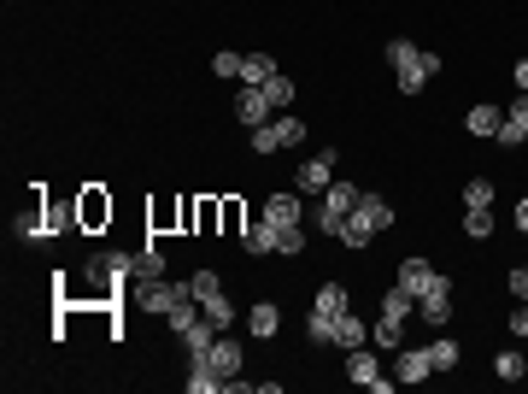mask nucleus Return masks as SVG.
Returning a JSON list of instances; mask_svg holds the SVG:
<instances>
[{
    "instance_id": "nucleus-1",
    "label": "nucleus",
    "mask_w": 528,
    "mask_h": 394,
    "mask_svg": "<svg viewBox=\"0 0 528 394\" xmlns=\"http://www.w3.org/2000/svg\"><path fill=\"white\" fill-rule=\"evenodd\" d=\"M382 230H394V206H387L382 194L364 189V194H358V206H352V218L341 224V241H347V248H370Z\"/></svg>"
},
{
    "instance_id": "nucleus-2",
    "label": "nucleus",
    "mask_w": 528,
    "mask_h": 394,
    "mask_svg": "<svg viewBox=\"0 0 528 394\" xmlns=\"http://www.w3.org/2000/svg\"><path fill=\"white\" fill-rule=\"evenodd\" d=\"M387 59H394V77H399V94H423V83L440 71V54H429V47L417 42H387Z\"/></svg>"
},
{
    "instance_id": "nucleus-3",
    "label": "nucleus",
    "mask_w": 528,
    "mask_h": 394,
    "mask_svg": "<svg viewBox=\"0 0 528 394\" xmlns=\"http://www.w3.org/2000/svg\"><path fill=\"white\" fill-rule=\"evenodd\" d=\"M130 300H135V312L171 318L182 300H194V289H188V282H130Z\"/></svg>"
},
{
    "instance_id": "nucleus-4",
    "label": "nucleus",
    "mask_w": 528,
    "mask_h": 394,
    "mask_svg": "<svg viewBox=\"0 0 528 394\" xmlns=\"http://www.w3.org/2000/svg\"><path fill=\"white\" fill-rule=\"evenodd\" d=\"M358 194H364V189H352V182H341V177H335L329 189H323V201H318V224L329 230V236H341V224L352 218V206H358Z\"/></svg>"
},
{
    "instance_id": "nucleus-5",
    "label": "nucleus",
    "mask_w": 528,
    "mask_h": 394,
    "mask_svg": "<svg viewBox=\"0 0 528 394\" xmlns=\"http://www.w3.org/2000/svg\"><path fill=\"white\" fill-rule=\"evenodd\" d=\"M299 142H306V124H299L294 113H276L270 124L253 130V147H259V153H276V147H299Z\"/></svg>"
},
{
    "instance_id": "nucleus-6",
    "label": "nucleus",
    "mask_w": 528,
    "mask_h": 394,
    "mask_svg": "<svg viewBox=\"0 0 528 394\" xmlns=\"http://www.w3.org/2000/svg\"><path fill=\"white\" fill-rule=\"evenodd\" d=\"M347 377H352V383H358V389H370V394H387V389L399 383V377H382V365H376L370 341H364V348H352V353H347Z\"/></svg>"
},
{
    "instance_id": "nucleus-7",
    "label": "nucleus",
    "mask_w": 528,
    "mask_h": 394,
    "mask_svg": "<svg viewBox=\"0 0 528 394\" xmlns=\"http://www.w3.org/2000/svg\"><path fill=\"white\" fill-rule=\"evenodd\" d=\"M264 224H270V230H294L299 224V218H306V201H299V189H276L270 194V201H264Z\"/></svg>"
},
{
    "instance_id": "nucleus-8",
    "label": "nucleus",
    "mask_w": 528,
    "mask_h": 394,
    "mask_svg": "<svg viewBox=\"0 0 528 394\" xmlns=\"http://www.w3.org/2000/svg\"><path fill=\"white\" fill-rule=\"evenodd\" d=\"M417 318H423L429 330H446V324H452V282H446V277H435V289L417 294Z\"/></svg>"
},
{
    "instance_id": "nucleus-9",
    "label": "nucleus",
    "mask_w": 528,
    "mask_h": 394,
    "mask_svg": "<svg viewBox=\"0 0 528 394\" xmlns=\"http://www.w3.org/2000/svg\"><path fill=\"white\" fill-rule=\"evenodd\" d=\"M235 118H241L247 130H259V124H270L276 118V106H270V94L259 89V83H241V94H235Z\"/></svg>"
},
{
    "instance_id": "nucleus-10",
    "label": "nucleus",
    "mask_w": 528,
    "mask_h": 394,
    "mask_svg": "<svg viewBox=\"0 0 528 394\" xmlns=\"http://www.w3.org/2000/svg\"><path fill=\"white\" fill-rule=\"evenodd\" d=\"M329 182H335V147H323V153H311L306 165H299L294 189H306V194H323Z\"/></svg>"
},
{
    "instance_id": "nucleus-11",
    "label": "nucleus",
    "mask_w": 528,
    "mask_h": 394,
    "mask_svg": "<svg viewBox=\"0 0 528 394\" xmlns=\"http://www.w3.org/2000/svg\"><path fill=\"white\" fill-rule=\"evenodd\" d=\"M194 360H206V365H211V371H218V377H223V383H230V377H235V371H241V341H235V336H218V341H211V348H206V353H194Z\"/></svg>"
},
{
    "instance_id": "nucleus-12",
    "label": "nucleus",
    "mask_w": 528,
    "mask_h": 394,
    "mask_svg": "<svg viewBox=\"0 0 528 394\" xmlns=\"http://www.w3.org/2000/svg\"><path fill=\"white\" fill-rule=\"evenodd\" d=\"M494 142H499V147H523V142H528V94H517V101H511V113H505V124H499Z\"/></svg>"
},
{
    "instance_id": "nucleus-13",
    "label": "nucleus",
    "mask_w": 528,
    "mask_h": 394,
    "mask_svg": "<svg viewBox=\"0 0 528 394\" xmlns=\"http://www.w3.org/2000/svg\"><path fill=\"white\" fill-rule=\"evenodd\" d=\"M370 348H382V353H399V348H406V318L382 312V318L370 324Z\"/></svg>"
},
{
    "instance_id": "nucleus-14",
    "label": "nucleus",
    "mask_w": 528,
    "mask_h": 394,
    "mask_svg": "<svg viewBox=\"0 0 528 394\" xmlns=\"http://www.w3.org/2000/svg\"><path fill=\"white\" fill-rule=\"evenodd\" d=\"M499 124H505V113H499V106H470V113H464V130H470V135H482V142H494V135H499Z\"/></svg>"
},
{
    "instance_id": "nucleus-15",
    "label": "nucleus",
    "mask_w": 528,
    "mask_h": 394,
    "mask_svg": "<svg viewBox=\"0 0 528 394\" xmlns=\"http://www.w3.org/2000/svg\"><path fill=\"white\" fill-rule=\"evenodd\" d=\"M435 277H440V271L429 265V260H406V265H399V289H411V294H429L435 289Z\"/></svg>"
},
{
    "instance_id": "nucleus-16",
    "label": "nucleus",
    "mask_w": 528,
    "mask_h": 394,
    "mask_svg": "<svg viewBox=\"0 0 528 394\" xmlns=\"http://www.w3.org/2000/svg\"><path fill=\"white\" fill-rule=\"evenodd\" d=\"M429 371H435V365H429V348H399V383H429Z\"/></svg>"
},
{
    "instance_id": "nucleus-17",
    "label": "nucleus",
    "mask_w": 528,
    "mask_h": 394,
    "mask_svg": "<svg viewBox=\"0 0 528 394\" xmlns=\"http://www.w3.org/2000/svg\"><path fill=\"white\" fill-rule=\"evenodd\" d=\"M364 341H370V324H364V318H352V312L335 318V348H341V353L364 348Z\"/></svg>"
},
{
    "instance_id": "nucleus-18",
    "label": "nucleus",
    "mask_w": 528,
    "mask_h": 394,
    "mask_svg": "<svg viewBox=\"0 0 528 394\" xmlns=\"http://www.w3.org/2000/svg\"><path fill=\"white\" fill-rule=\"evenodd\" d=\"M247 330H253L259 341H270L276 330H282V312H276V300H259L253 312H247Z\"/></svg>"
},
{
    "instance_id": "nucleus-19",
    "label": "nucleus",
    "mask_w": 528,
    "mask_h": 394,
    "mask_svg": "<svg viewBox=\"0 0 528 394\" xmlns=\"http://www.w3.org/2000/svg\"><path fill=\"white\" fill-rule=\"evenodd\" d=\"M311 312H323V318H341V312H352L347 289H341V282H323V289H318V300H311Z\"/></svg>"
},
{
    "instance_id": "nucleus-20",
    "label": "nucleus",
    "mask_w": 528,
    "mask_h": 394,
    "mask_svg": "<svg viewBox=\"0 0 528 394\" xmlns=\"http://www.w3.org/2000/svg\"><path fill=\"white\" fill-rule=\"evenodd\" d=\"M200 312H206V324H218V330H230L235 324V300H230V294H206V300H200Z\"/></svg>"
},
{
    "instance_id": "nucleus-21",
    "label": "nucleus",
    "mask_w": 528,
    "mask_h": 394,
    "mask_svg": "<svg viewBox=\"0 0 528 394\" xmlns=\"http://www.w3.org/2000/svg\"><path fill=\"white\" fill-rule=\"evenodd\" d=\"M382 312L411 318V312H417V294H411V289H399V282H387V289H382Z\"/></svg>"
},
{
    "instance_id": "nucleus-22",
    "label": "nucleus",
    "mask_w": 528,
    "mask_h": 394,
    "mask_svg": "<svg viewBox=\"0 0 528 394\" xmlns=\"http://www.w3.org/2000/svg\"><path fill=\"white\" fill-rule=\"evenodd\" d=\"M458 360H464V348H458L452 336H435V341H429V365H435V371H452Z\"/></svg>"
},
{
    "instance_id": "nucleus-23",
    "label": "nucleus",
    "mask_w": 528,
    "mask_h": 394,
    "mask_svg": "<svg viewBox=\"0 0 528 394\" xmlns=\"http://www.w3.org/2000/svg\"><path fill=\"white\" fill-rule=\"evenodd\" d=\"M241 248H247V253H276V230L259 218V224H247V230H241Z\"/></svg>"
},
{
    "instance_id": "nucleus-24",
    "label": "nucleus",
    "mask_w": 528,
    "mask_h": 394,
    "mask_svg": "<svg viewBox=\"0 0 528 394\" xmlns=\"http://www.w3.org/2000/svg\"><path fill=\"white\" fill-rule=\"evenodd\" d=\"M188 394H223V377L211 371L206 360H194V371H188Z\"/></svg>"
},
{
    "instance_id": "nucleus-25",
    "label": "nucleus",
    "mask_w": 528,
    "mask_h": 394,
    "mask_svg": "<svg viewBox=\"0 0 528 394\" xmlns=\"http://www.w3.org/2000/svg\"><path fill=\"white\" fill-rule=\"evenodd\" d=\"M259 89L270 94L276 113H288V106H294V77H288V71H276V77H270V83H259Z\"/></svg>"
},
{
    "instance_id": "nucleus-26",
    "label": "nucleus",
    "mask_w": 528,
    "mask_h": 394,
    "mask_svg": "<svg viewBox=\"0 0 528 394\" xmlns=\"http://www.w3.org/2000/svg\"><path fill=\"white\" fill-rule=\"evenodd\" d=\"M464 236L487 241V236H494V212H487V206H470V212H464Z\"/></svg>"
},
{
    "instance_id": "nucleus-27",
    "label": "nucleus",
    "mask_w": 528,
    "mask_h": 394,
    "mask_svg": "<svg viewBox=\"0 0 528 394\" xmlns=\"http://www.w3.org/2000/svg\"><path fill=\"white\" fill-rule=\"evenodd\" d=\"M270 77H276V59H270V54H247L241 83H270Z\"/></svg>"
},
{
    "instance_id": "nucleus-28",
    "label": "nucleus",
    "mask_w": 528,
    "mask_h": 394,
    "mask_svg": "<svg viewBox=\"0 0 528 394\" xmlns=\"http://www.w3.org/2000/svg\"><path fill=\"white\" fill-rule=\"evenodd\" d=\"M159 277H165V260H159L153 248H142L135 253V282H159Z\"/></svg>"
},
{
    "instance_id": "nucleus-29",
    "label": "nucleus",
    "mask_w": 528,
    "mask_h": 394,
    "mask_svg": "<svg viewBox=\"0 0 528 394\" xmlns=\"http://www.w3.org/2000/svg\"><path fill=\"white\" fill-rule=\"evenodd\" d=\"M188 289H194V300H206V294L223 289V277H218V271H194V277H188Z\"/></svg>"
},
{
    "instance_id": "nucleus-30",
    "label": "nucleus",
    "mask_w": 528,
    "mask_h": 394,
    "mask_svg": "<svg viewBox=\"0 0 528 394\" xmlns=\"http://www.w3.org/2000/svg\"><path fill=\"white\" fill-rule=\"evenodd\" d=\"M494 371L505 377V383H517V377L528 371V360H523V353H499V360H494Z\"/></svg>"
},
{
    "instance_id": "nucleus-31",
    "label": "nucleus",
    "mask_w": 528,
    "mask_h": 394,
    "mask_svg": "<svg viewBox=\"0 0 528 394\" xmlns=\"http://www.w3.org/2000/svg\"><path fill=\"white\" fill-rule=\"evenodd\" d=\"M464 206H494V182H487V177H475L470 189H464Z\"/></svg>"
},
{
    "instance_id": "nucleus-32",
    "label": "nucleus",
    "mask_w": 528,
    "mask_h": 394,
    "mask_svg": "<svg viewBox=\"0 0 528 394\" xmlns=\"http://www.w3.org/2000/svg\"><path fill=\"white\" fill-rule=\"evenodd\" d=\"M299 248H306V236H299V224H294V230H276V253H288V260H294Z\"/></svg>"
},
{
    "instance_id": "nucleus-33",
    "label": "nucleus",
    "mask_w": 528,
    "mask_h": 394,
    "mask_svg": "<svg viewBox=\"0 0 528 394\" xmlns=\"http://www.w3.org/2000/svg\"><path fill=\"white\" fill-rule=\"evenodd\" d=\"M241 65H247L241 54H211V71H218V77H241Z\"/></svg>"
},
{
    "instance_id": "nucleus-34",
    "label": "nucleus",
    "mask_w": 528,
    "mask_h": 394,
    "mask_svg": "<svg viewBox=\"0 0 528 394\" xmlns=\"http://www.w3.org/2000/svg\"><path fill=\"white\" fill-rule=\"evenodd\" d=\"M306 330H311V341H335V318H323V312H311Z\"/></svg>"
},
{
    "instance_id": "nucleus-35",
    "label": "nucleus",
    "mask_w": 528,
    "mask_h": 394,
    "mask_svg": "<svg viewBox=\"0 0 528 394\" xmlns=\"http://www.w3.org/2000/svg\"><path fill=\"white\" fill-rule=\"evenodd\" d=\"M511 294H517V300H528V265L511 271Z\"/></svg>"
},
{
    "instance_id": "nucleus-36",
    "label": "nucleus",
    "mask_w": 528,
    "mask_h": 394,
    "mask_svg": "<svg viewBox=\"0 0 528 394\" xmlns=\"http://www.w3.org/2000/svg\"><path fill=\"white\" fill-rule=\"evenodd\" d=\"M511 83H517V89L528 94V59H517V71H511Z\"/></svg>"
},
{
    "instance_id": "nucleus-37",
    "label": "nucleus",
    "mask_w": 528,
    "mask_h": 394,
    "mask_svg": "<svg viewBox=\"0 0 528 394\" xmlns=\"http://www.w3.org/2000/svg\"><path fill=\"white\" fill-rule=\"evenodd\" d=\"M517 230H523V236H528V194H523V201H517Z\"/></svg>"
}]
</instances>
